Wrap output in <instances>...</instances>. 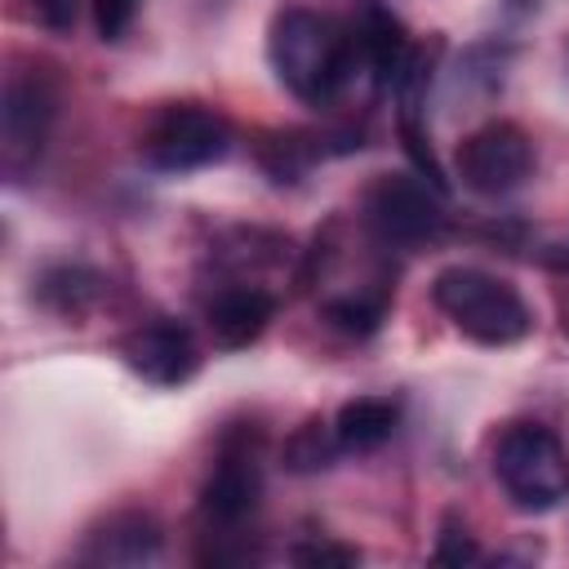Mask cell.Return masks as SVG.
<instances>
[{
    "label": "cell",
    "mask_w": 569,
    "mask_h": 569,
    "mask_svg": "<svg viewBox=\"0 0 569 569\" xmlns=\"http://www.w3.org/2000/svg\"><path fill=\"white\" fill-rule=\"evenodd\" d=\"M267 58L280 76V84L307 102V107H329L347 76L356 71V44L351 31L316 9H280L267 36Z\"/></svg>",
    "instance_id": "obj_1"
},
{
    "label": "cell",
    "mask_w": 569,
    "mask_h": 569,
    "mask_svg": "<svg viewBox=\"0 0 569 569\" xmlns=\"http://www.w3.org/2000/svg\"><path fill=\"white\" fill-rule=\"evenodd\" d=\"M262 164H267V173L276 178V182H298L302 178V169L311 164V151L302 147V138L298 133H280V138H271V142H262Z\"/></svg>",
    "instance_id": "obj_17"
},
{
    "label": "cell",
    "mask_w": 569,
    "mask_h": 569,
    "mask_svg": "<svg viewBox=\"0 0 569 569\" xmlns=\"http://www.w3.org/2000/svg\"><path fill=\"white\" fill-rule=\"evenodd\" d=\"M76 4H80V0H31V13H36L49 31H71Z\"/></svg>",
    "instance_id": "obj_21"
},
{
    "label": "cell",
    "mask_w": 569,
    "mask_h": 569,
    "mask_svg": "<svg viewBox=\"0 0 569 569\" xmlns=\"http://www.w3.org/2000/svg\"><path fill=\"white\" fill-rule=\"evenodd\" d=\"M338 453H342V440H338L333 422H325V418H307V422L284 440L280 462H284V471H293V476H311V471L333 467Z\"/></svg>",
    "instance_id": "obj_14"
},
{
    "label": "cell",
    "mask_w": 569,
    "mask_h": 569,
    "mask_svg": "<svg viewBox=\"0 0 569 569\" xmlns=\"http://www.w3.org/2000/svg\"><path fill=\"white\" fill-rule=\"evenodd\" d=\"M231 147V129L218 111L209 107H196V102H178V107H164L156 116V124L147 129V160L164 173H191V169H204L213 160H222Z\"/></svg>",
    "instance_id": "obj_5"
},
{
    "label": "cell",
    "mask_w": 569,
    "mask_h": 569,
    "mask_svg": "<svg viewBox=\"0 0 569 569\" xmlns=\"http://www.w3.org/2000/svg\"><path fill=\"white\" fill-rule=\"evenodd\" d=\"M387 316V293H342L325 302V320L351 338H369Z\"/></svg>",
    "instance_id": "obj_16"
},
{
    "label": "cell",
    "mask_w": 569,
    "mask_h": 569,
    "mask_svg": "<svg viewBox=\"0 0 569 569\" xmlns=\"http://www.w3.org/2000/svg\"><path fill=\"white\" fill-rule=\"evenodd\" d=\"M262 498V467H258V449L253 445H222L218 467L209 471L204 489H200V520L209 533L231 538L244 529V520L258 511Z\"/></svg>",
    "instance_id": "obj_8"
},
{
    "label": "cell",
    "mask_w": 569,
    "mask_h": 569,
    "mask_svg": "<svg viewBox=\"0 0 569 569\" xmlns=\"http://www.w3.org/2000/svg\"><path fill=\"white\" fill-rule=\"evenodd\" d=\"M58 116V93L49 84V76L40 71H18L4 84L0 98V142H4V169L22 173L27 164H36V156L44 151V138L53 129Z\"/></svg>",
    "instance_id": "obj_7"
},
{
    "label": "cell",
    "mask_w": 569,
    "mask_h": 569,
    "mask_svg": "<svg viewBox=\"0 0 569 569\" xmlns=\"http://www.w3.org/2000/svg\"><path fill=\"white\" fill-rule=\"evenodd\" d=\"M160 547H164V533L147 511H120L98 533H89L84 560L89 565H151Z\"/></svg>",
    "instance_id": "obj_12"
},
{
    "label": "cell",
    "mask_w": 569,
    "mask_h": 569,
    "mask_svg": "<svg viewBox=\"0 0 569 569\" xmlns=\"http://www.w3.org/2000/svg\"><path fill=\"white\" fill-rule=\"evenodd\" d=\"M293 560L298 565H356L360 551L338 547V542H302V547H293Z\"/></svg>",
    "instance_id": "obj_20"
},
{
    "label": "cell",
    "mask_w": 569,
    "mask_h": 569,
    "mask_svg": "<svg viewBox=\"0 0 569 569\" xmlns=\"http://www.w3.org/2000/svg\"><path fill=\"white\" fill-rule=\"evenodd\" d=\"M431 560H440V565H471V560H480V547H476V538L467 533V525L458 516H445L440 520Z\"/></svg>",
    "instance_id": "obj_18"
},
{
    "label": "cell",
    "mask_w": 569,
    "mask_h": 569,
    "mask_svg": "<svg viewBox=\"0 0 569 569\" xmlns=\"http://www.w3.org/2000/svg\"><path fill=\"white\" fill-rule=\"evenodd\" d=\"M271 316H276V298L262 284H227L204 307L209 338L222 351H240V347L258 342V333L271 325Z\"/></svg>",
    "instance_id": "obj_11"
},
{
    "label": "cell",
    "mask_w": 569,
    "mask_h": 569,
    "mask_svg": "<svg viewBox=\"0 0 569 569\" xmlns=\"http://www.w3.org/2000/svg\"><path fill=\"white\" fill-rule=\"evenodd\" d=\"M458 178L476 196H507L533 173V142L520 124L493 120L458 142Z\"/></svg>",
    "instance_id": "obj_6"
},
{
    "label": "cell",
    "mask_w": 569,
    "mask_h": 569,
    "mask_svg": "<svg viewBox=\"0 0 569 569\" xmlns=\"http://www.w3.org/2000/svg\"><path fill=\"white\" fill-rule=\"evenodd\" d=\"M138 4L142 0H93V27H98V36L102 40H120L133 27Z\"/></svg>",
    "instance_id": "obj_19"
},
{
    "label": "cell",
    "mask_w": 569,
    "mask_h": 569,
    "mask_svg": "<svg viewBox=\"0 0 569 569\" xmlns=\"http://www.w3.org/2000/svg\"><path fill=\"white\" fill-rule=\"evenodd\" d=\"M440 196L445 191H436L422 173H382L365 191V227L382 244L413 249L440 231L445 222Z\"/></svg>",
    "instance_id": "obj_4"
},
{
    "label": "cell",
    "mask_w": 569,
    "mask_h": 569,
    "mask_svg": "<svg viewBox=\"0 0 569 569\" xmlns=\"http://www.w3.org/2000/svg\"><path fill=\"white\" fill-rule=\"evenodd\" d=\"M396 422H400L396 400H387V396H356V400H347L338 409L333 431L342 440V453H369V449L391 440Z\"/></svg>",
    "instance_id": "obj_13"
},
{
    "label": "cell",
    "mask_w": 569,
    "mask_h": 569,
    "mask_svg": "<svg viewBox=\"0 0 569 569\" xmlns=\"http://www.w3.org/2000/svg\"><path fill=\"white\" fill-rule=\"evenodd\" d=\"M351 44H356V58L373 71V80L382 89H391L400 80V71L409 67V58H413V44H409L400 18L391 9H382L378 0L360 4L356 27H351Z\"/></svg>",
    "instance_id": "obj_10"
},
{
    "label": "cell",
    "mask_w": 569,
    "mask_h": 569,
    "mask_svg": "<svg viewBox=\"0 0 569 569\" xmlns=\"http://www.w3.org/2000/svg\"><path fill=\"white\" fill-rule=\"evenodd\" d=\"M120 356L124 365L151 382V387H182L196 369H200V351H196V338L187 325L178 320H151L142 329H133L124 342H120Z\"/></svg>",
    "instance_id": "obj_9"
},
{
    "label": "cell",
    "mask_w": 569,
    "mask_h": 569,
    "mask_svg": "<svg viewBox=\"0 0 569 569\" xmlns=\"http://www.w3.org/2000/svg\"><path fill=\"white\" fill-rule=\"evenodd\" d=\"M493 476L516 511H551L569 498V449L542 422H511L493 445Z\"/></svg>",
    "instance_id": "obj_3"
},
{
    "label": "cell",
    "mask_w": 569,
    "mask_h": 569,
    "mask_svg": "<svg viewBox=\"0 0 569 569\" xmlns=\"http://www.w3.org/2000/svg\"><path fill=\"white\" fill-rule=\"evenodd\" d=\"M98 289H102L98 271H89V267H71V262L49 267V271L40 276V284H36L40 302L53 307L58 316H80V311H89L93 298H98Z\"/></svg>",
    "instance_id": "obj_15"
},
{
    "label": "cell",
    "mask_w": 569,
    "mask_h": 569,
    "mask_svg": "<svg viewBox=\"0 0 569 569\" xmlns=\"http://www.w3.org/2000/svg\"><path fill=\"white\" fill-rule=\"evenodd\" d=\"M431 298L453 329L480 347H511L533 329L529 302L516 293V284L480 267H445L431 280Z\"/></svg>",
    "instance_id": "obj_2"
}]
</instances>
